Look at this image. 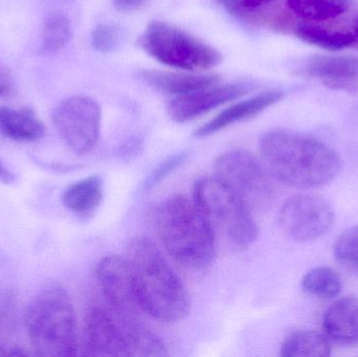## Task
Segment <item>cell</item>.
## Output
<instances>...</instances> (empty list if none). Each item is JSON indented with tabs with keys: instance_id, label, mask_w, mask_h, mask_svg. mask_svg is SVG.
<instances>
[{
	"instance_id": "obj_32",
	"label": "cell",
	"mask_w": 358,
	"mask_h": 357,
	"mask_svg": "<svg viewBox=\"0 0 358 357\" xmlns=\"http://www.w3.org/2000/svg\"><path fill=\"white\" fill-rule=\"evenodd\" d=\"M355 35L357 36V38H358V18L357 20V23H355Z\"/></svg>"
},
{
	"instance_id": "obj_20",
	"label": "cell",
	"mask_w": 358,
	"mask_h": 357,
	"mask_svg": "<svg viewBox=\"0 0 358 357\" xmlns=\"http://www.w3.org/2000/svg\"><path fill=\"white\" fill-rule=\"evenodd\" d=\"M294 33L302 41L332 52L345 50L357 41V36L350 31H329L311 23H301Z\"/></svg>"
},
{
	"instance_id": "obj_16",
	"label": "cell",
	"mask_w": 358,
	"mask_h": 357,
	"mask_svg": "<svg viewBox=\"0 0 358 357\" xmlns=\"http://www.w3.org/2000/svg\"><path fill=\"white\" fill-rule=\"evenodd\" d=\"M328 339L341 344L358 342V300L344 298L330 306L324 316Z\"/></svg>"
},
{
	"instance_id": "obj_8",
	"label": "cell",
	"mask_w": 358,
	"mask_h": 357,
	"mask_svg": "<svg viewBox=\"0 0 358 357\" xmlns=\"http://www.w3.org/2000/svg\"><path fill=\"white\" fill-rule=\"evenodd\" d=\"M215 173L250 211L266 207L275 195L267 170L245 151L231 150L219 155L215 161Z\"/></svg>"
},
{
	"instance_id": "obj_29",
	"label": "cell",
	"mask_w": 358,
	"mask_h": 357,
	"mask_svg": "<svg viewBox=\"0 0 358 357\" xmlns=\"http://www.w3.org/2000/svg\"><path fill=\"white\" fill-rule=\"evenodd\" d=\"M16 180L14 173L0 161V182L3 184H13Z\"/></svg>"
},
{
	"instance_id": "obj_27",
	"label": "cell",
	"mask_w": 358,
	"mask_h": 357,
	"mask_svg": "<svg viewBox=\"0 0 358 357\" xmlns=\"http://www.w3.org/2000/svg\"><path fill=\"white\" fill-rule=\"evenodd\" d=\"M13 82L10 73L0 64V98L6 96L12 89Z\"/></svg>"
},
{
	"instance_id": "obj_28",
	"label": "cell",
	"mask_w": 358,
	"mask_h": 357,
	"mask_svg": "<svg viewBox=\"0 0 358 357\" xmlns=\"http://www.w3.org/2000/svg\"><path fill=\"white\" fill-rule=\"evenodd\" d=\"M113 1L117 10L121 12H129L140 8L147 0H113Z\"/></svg>"
},
{
	"instance_id": "obj_13",
	"label": "cell",
	"mask_w": 358,
	"mask_h": 357,
	"mask_svg": "<svg viewBox=\"0 0 358 357\" xmlns=\"http://www.w3.org/2000/svg\"><path fill=\"white\" fill-rule=\"evenodd\" d=\"M298 75L319 79L334 90L358 92V58L315 56L303 61Z\"/></svg>"
},
{
	"instance_id": "obj_1",
	"label": "cell",
	"mask_w": 358,
	"mask_h": 357,
	"mask_svg": "<svg viewBox=\"0 0 358 357\" xmlns=\"http://www.w3.org/2000/svg\"><path fill=\"white\" fill-rule=\"evenodd\" d=\"M265 169L288 187L313 189L325 186L340 174L343 161L322 140L289 130H271L259 138Z\"/></svg>"
},
{
	"instance_id": "obj_22",
	"label": "cell",
	"mask_w": 358,
	"mask_h": 357,
	"mask_svg": "<svg viewBox=\"0 0 358 357\" xmlns=\"http://www.w3.org/2000/svg\"><path fill=\"white\" fill-rule=\"evenodd\" d=\"M71 38V23L62 13H52L42 24L41 45L45 52L62 50Z\"/></svg>"
},
{
	"instance_id": "obj_23",
	"label": "cell",
	"mask_w": 358,
	"mask_h": 357,
	"mask_svg": "<svg viewBox=\"0 0 358 357\" xmlns=\"http://www.w3.org/2000/svg\"><path fill=\"white\" fill-rule=\"evenodd\" d=\"M302 287L309 295L323 299H332L338 297L341 293L342 281L331 268H317L305 275Z\"/></svg>"
},
{
	"instance_id": "obj_19",
	"label": "cell",
	"mask_w": 358,
	"mask_h": 357,
	"mask_svg": "<svg viewBox=\"0 0 358 357\" xmlns=\"http://www.w3.org/2000/svg\"><path fill=\"white\" fill-rule=\"evenodd\" d=\"M282 357H327L331 356L328 337L315 331H296L281 346Z\"/></svg>"
},
{
	"instance_id": "obj_17",
	"label": "cell",
	"mask_w": 358,
	"mask_h": 357,
	"mask_svg": "<svg viewBox=\"0 0 358 357\" xmlns=\"http://www.w3.org/2000/svg\"><path fill=\"white\" fill-rule=\"evenodd\" d=\"M104 198L103 180L100 176L92 175L73 182L64 191L62 203L65 209L77 217H92Z\"/></svg>"
},
{
	"instance_id": "obj_7",
	"label": "cell",
	"mask_w": 358,
	"mask_h": 357,
	"mask_svg": "<svg viewBox=\"0 0 358 357\" xmlns=\"http://www.w3.org/2000/svg\"><path fill=\"white\" fill-rule=\"evenodd\" d=\"M138 43L157 62L183 71L208 69L222 61L218 50L164 21L149 23Z\"/></svg>"
},
{
	"instance_id": "obj_18",
	"label": "cell",
	"mask_w": 358,
	"mask_h": 357,
	"mask_svg": "<svg viewBox=\"0 0 358 357\" xmlns=\"http://www.w3.org/2000/svg\"><path fill=\"white\" fill-rule=\"evenodd\" d=\"M0 134L15 142H36L45 134V126L31 109L0 107Z\"/></svg>"
},
{
	"instance_id": "obj_2",
	"label": "cell",
	"mask_w": 358,
	"mask_h": 357,
	"mask_svg": "<svg viewBox=\"0 0 358 357\" xmlns=\"http://www.w3.org/2000/svg\"><path fill=\"white\" fill-rule=\"evenodd\" d=\"M126 258L141 312L168 324L185 319L191 307L189 293L159 247L146 237H136Z\"/></svg>"
},
{
	"instance_id": "obj_10",
	"label": "cell",
	"mask_w": 358,
	"mask_h": 357,
	"mask_svg": "<svg viewBox=\"0 0 358 357\" xmlns=\"http://www.w3.org/2000/svg\"><path fill=\"white\" fill-rule=\"evenodd\" d=\"M280 226L290 238L301 242L321 238L336 221L330 203L317 195H294L282 205Z\"/></svg>"
},
{
	"instance_id": "obj_14",
	"label": "cell",
	"mask_w": 358,
	"mask_h": 357,
	"mask_svg": "<svg viewBox=\"0 0 358 357\" xmlns=\"http://www.w3.org/2000/svg\"><path fill=\"white\" fill-rule=\"evenodd\" d=\"M283 90L273 89L263 94H257L248 100L231 105L225 110L221 111L214 119L203 124L195 132L196 138H206L217 133L229 126L240 122L246 121L256 117L275 103L280 102L285 96Z\"/></svg>"
},
{
	"instance_id": "obj_5",
	"label": "cell",
	"mask_w": 358,
	"mask_h": 357,
	"mask_svg": "<svg viewBox=\"0 0 358 357\" xmlns=\"http://www.w3.org/2000/svg\"><path fill=\"white\" fill-rule=\"evenodd\" d=\"M86 354L92 356H167L164 342L152 331L138 324L129 314L94 307L86 316L84 327Z\"/></svg>"
},
{
	"instance_id": "obj_26",
	"label": "cell",
	"mask_w": 358,
	"mask_h": 357,
	"mask_svg": "<svg viewBox=\"0 0 358 357\" xmlns=\"http://www.w3.org/2000/svg\"><path fill=\"white\" fill-rule=\"evenodd\" d=\"M187 159V153L178 152L171 156L167 157L163 163H159L150 174L144 182V190L149 191L155 188L157 184H161L166 177L170 175Z\"/></svg>"
},
{
	"instance_id": "obj_31",
	"label": "cell",
	"mask_w": 358,
	"mask_h": 357,
	"mask_svg": "<svg viewBox=\"0 0 358 357\" xmlns=\"http://www.w3.org/2000/svg\"><path fill=\"white\" fill-rule=\"evenodd\" d=\"M8 356V352L6 351V348L2 347L1 345H0V356Z\"/></svg>"
},
{
	"instance_id": "obj_3",
	"label": "cell",
	"mask_w": 358,
	"mask_h": 357,
	"mask_svg": "<svg viewBox=\"0 0 358 357\" xmlns=\"http://www.w3.org/2000/svg\"><path fill=\"white\" fill-rule=\"evenodd\" d=\"M157 234L167 253L189 270L208 268L215 257V233L195 201L170 197L159 207Z\"/></svg>"
},
{
	"instance_id": "obj_12",
	"label": "cell",
	"mask_w": 358,
	"mask_h": 357,
	"mask_svg": "<svg viewBox=\"0 0 358 357\" xmlns=\"http://www.w3.org/2000/svg\"><path fill=\"white\" fill-rule=\"evenodd\" d=\"M252 88V84L248 82L227 85L217 84L210 87L202 88L183 96H174L168 104V113L176 123H187L225 103L244 96Z\"/></svg>"
},
{
	"instance_id": "obj_9",
	"label": "cell",
	"mask_w": 358,
	"mask_h": 357,
	"mask_svg": "<svg viewBox=\"0 0 358 357\" xmlns=\"http://www.w3.org/2000/svg\"><path fill=\"white\" fill-rule=\"evenodd\" d=\"M52 121L65 146L75 154L84 155L100 138L102 111L90 96H71L57 105Z\"/></svg>"
},
{
	"instance_id": "obj_25",
	"label": "cell",
	"mask_w": 358,
	"mask_h": 357,
	"mask_svg": "<svg viewBox=\"0 0 358 357\" xmlns=\"http://www.w3.org/2000/svg\"><path fill=\"white\" fill-rule=\"evenodd\" d=\"M334 255L342 263L358 268V226L340 235L334 245Z\"/></svg>"
},
{
	"instance_id": "obj_4",
	"label": "cell",
	"mask_w": 358,
	"mask_h": 357,
	"mask_svg": "<svg viewBox=\"0 0 358 357\" xmlns=\"http://www.w3.org/2000/svg\"><path fill=\"white\" fill-rule=\"evenodd\" d=\"M24 323L37 356L77 354L75 308L69 293L60 285H48L31 299L25 310Z\"/></svg>"
},
{
	"instance_id": "obj_21",
	"label": "cell",
	"mask_w": 358,
	"mask_h": 357,
	"mask_svg": "<svg viewBox=\"0 0 358 357\" xmlns=\"http://www.w3.org/2000/svg\"><path fill=\"white\" fill-rule=\"evenodd\" d=\"M296 16L308 21H326L340 17L350 8L351 0H286Z\"/></svg>"
},
{
	"instance_id": "obj_15",
	"label": "cell",
	"mask_w": 358,
	"mask_h": 357,
	"mask_svg": "<svg viewBox=\"0 0 358 357\" xmlns=\"http://www.w3.org/2000/svg\"><path fill=\"white\" fill-rule=\"evenodd\" d=\"M138 75L142 81L155 89L174 96L210 87L221 81L220 75H193L153 69H142L138 71Z\"/></svg>"
},
{
	"instance_id": "obj_11",
	"label": "cell",
	"mask_w": 358,
	"mask_h": 357,
	"mask_svg": "<svg viewBox=\"0 0 358 357\" xmlns=\"http://www.w3.org/2000/svg\"><path fill=\"white\" fill-rule=\"evenodd\" d=\"M96 279L109 306L131 316L141 312L127 258L106 256L96 266Z\"/></svg>"
},
{
	"instance_id": "obj_6",
	"label": "cell",
	"mask_w": 358,
	"mask_h": 357,
	"mask_svg": "<svg viewBox=\"0 0 358 357\" xmlns=\"http://www.w3.org/2000/svg\"><path fill=\"white\" fill-rule=\"evenodd\" d=\"M193 198L213 228L222 232L234 247L248 249L258 238V226L250 207L216 176L198 180Z\"/></svg>"
},
{
	"instance_id": "obj_24",
	"label": "cell",
	"mask_w": 358,
	"mask_h": 357,
	"mask_svg": "<svg viewBox=\"0 0 358 357\" xmlns=\"http://www.w3.org/2000/svg\"><path fill=\"white\" fill-rule=\"evenodd\" d=\"M124 39L121 27L113 23L96 25L92 33V44L98 52H109L117 50Z\"/></svg>"
},
{
	"instance_id": "obj_30",
	"label": "cell",
	"mask_w": 358,
	"mask_h": 357,
	"mask_svg": "<svg viewBox=\"0 0 358 357\" xmlns=\"http://www.w3.org/2000/svg\"><path fill=\"white\" fill-rule=\"evenodd\" d=\"M216 1L220 3L225 8V10L231 15L238 3V0H216Z\"/></svg>"
}]
</instances>
